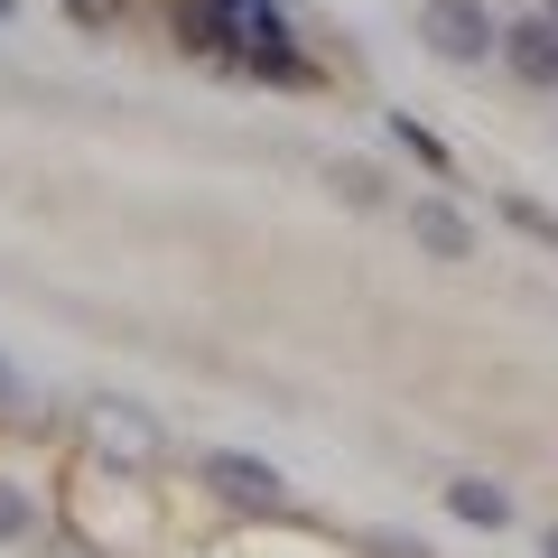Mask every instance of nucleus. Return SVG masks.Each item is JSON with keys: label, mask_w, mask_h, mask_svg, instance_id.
Instances as JSON below:
<instances>
[{"label": "nucleus", "mask_w": 558, "mask_h": 558, "mask_svg": "<svg viewBox=\"0 0 558 558\" xmlns=\"http://www.w3.org/2000/svg\"><path fill=\"white\" fill-rule=\"evenodd\" d=\"M418 38H428V57H438V65L502 57V20L484 10V0H428V10H418Z\"/></svg>", "instance_id": "obj_1"}, {"label": "nucleus", "mask_w": 558, "mask_h": 558, "mask_svg": "<svg viewBox=\"0 0 558 558\" xmlns=\"http://www.w3.org/2000/svg\"><path fill=\"white\" fill-rule=\"evenodd\" d=\"M196 475L215 484L233 512H289V475H279L270 457H242V447H215V457H196Z\"/></svg>", "instance_id": "obj_2"}, {"label": "nucleus", "mask_w": 558, "mask_h": 558, "mask_svg": "<svg viewBox=\"0 0 558 558\" xmlns=\"http://www.w3.org/2000/svg\"><path fill=\"white\" fill-rule=\"evenodd\" d=\"M502 65H512L531 94H558V20H549V10L521 20V28H502Z\"/></svg>", "instance_id": "obj_3"}, {"label": "nucleus", "mask_w": 558, "mask_h": 558, "mask_svg": "<svg viewBox=\"0 0 558 558\" xmlns=\"http://www.w3.org/2000/svg\"><path fill=\"white\" fill-rule=\"evenodd\" d=\"M410 242H418V252H438V260H465V252H475V223H465L447 196H410Z\"/></svg>", "instance_id": "obj_4"}, {"label": "nucleus", "mask_w": 558, "mask_h": 558, "mask_svg": "<svg viewBox=\"0 0 558 558\" xmlns=\"http://www.w3.org/2000/svg\"><path fill=\"white\" fill-rule=\"evenodd\" d=\"M94 438H102V447H121V457H159L168 428L140 410V400H94Z\"/></svg>", "instance_id": "obj_5"}, {"label": "nucleus", "mask_w": 558, "mask_h": 558, "mask_svg": "<svg viewBox=\"0 0 558 558\" xmlns=\"http://www.w3.org/2000/svg\"><path fill=\"white\" fill-rule=\"evenodd\" d=\"M447 512L475 521V531H502V521H512V494H502V484H484V475H457V484H447Z\"/></svg>", "instance_id": "obj_6"}, {"label": "nucleus", "mask_w": 558, "mask_h": 558, "mask_svg": "<svg viewBox=\"0 0 558 558\" xmlns=\"http://www.w3.org/2000/svg\"><path fill=\"white\" fill-rule=\"evenodd\" d=\"M28 521H38L28 494H20V484H0V539H28Z\"/></svg>", "instance_id": "obj_7"}, {"label": "nucleus", "mask_w": 558, "mask_h": 558, "mask_svg": "<svg viewBox=\"0 0 558 558\" xmlns=\"http://www.w3.org/2000/svg\"><path fill=\"white\" fill-rule=\"evenodd\" d=\"M20 410H28V373L0 354V418H20Z\"/></svg>", "instance_id": "obj_8"}, {"label": "nucleus", "mask_w": 558, "mask_h": 558, "mask_svg": "<svg viewBox=\"0 0 558 558\" xmlns=\"http://www.w3.org/2000/svg\"><path fill=\"white\" fill-rule=\"evenodd\" d=\"M539 549H549V558H558V521H549V539H539Z\"/></svg>", "instance_id": "obj_9"}, {"label": "nucleus", "mask_w": 558, "mask_h": 558, "mask_svg": "<svg viewBox=\"0 0 558 558\" xmlns=\"http://www.w3.org/2000/svg\"><path fill=\"white\" fill-rule=\"evenodd\" d=\"M539 10H549V20H558V0H539Z\"/></svg>", "instance_id": "obj_10"}, {"label": "nucleus", "mask_w": 558, "mask_h": 558, "mask_svg": "<svg viewBox=\"0 0 558 558\" xmlns=\"http://www.w3.org/2000/svg\"><path fill=\"white\" fill-rule=\"evenodd\" d=\"M0 20H10V0H0Z\"/></svg>", "instance_id": "obj_11"}]
</instances>
